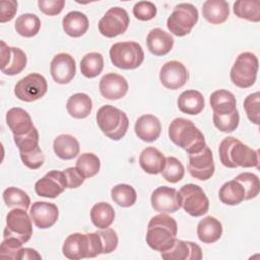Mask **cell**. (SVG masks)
<instances>
[{
	"label": "cell",
	"mask_w": 260,
	"mask_h": 260,
	"mask_svg": "<svg viewBox=\"0 0 260 260\" xmlns=\"http://www.w3.org/2000/svg\"><path fill=\"white\" fill-rule=\"evenodd\" d=\"M214 169L213 155L207 145H205L202 150L189 154L188 171L193 178L206 181L212 177Z\"/></svg>",
	"instance_id": "obj_12"
},
{
	"label": "cell",
	"mask_w": 260,
	"mask_h": 260,
	"mask_svg": "<svg viewBox=\"0 0 260 260\" xmlns=\"http://www.w3.org/2000/svg\"><path fill=\"white\" fill-rule=\"evenodd\" d=\"M244 109L246 111V114L249 120L252 123L259 125V92L258 91L249 94L245 99Z\"/></svg>",
	"instance_id": "obj_48"
},
{
	"label": "cell",
	"mask_w": 260,
	"mask_h": 260,
	"mask_svg": "<svg viewBox=\"0 0 260 260\" xmlns=\"http://www.w3.org/2000/svg\"><path fill=\"white\" fill-rule=\"evenodd\" d=\"M103 244V254H109L116 250L118 246V236L113 229H101L96 232Z\"/></svg>",
	"instance_id": "obj_49"
},
{
	"label": "cell",
	"mask_w": 260,
	"mask_h": 260,
	"mask_svg": "<svg viewBox=\"0 0 260 260\" xmlns=\"http://www.w3.org/2000/svg\"><path fill=\"white\" fill-rule=\"evenodd\" d=\"M22 244L23 243L16 238H4L0 246V257L4 259L19 260V253L22 248Z\"/></svg>",
	"instance_id": "obj_45"
},
{
	"label": "cell",
	"mask_w": 260,
	"mask_h": 260,
	"mask_svg": "<svg viewBox=\"0 0 260 260\" xmlns=\"http://www.w3.org/2000/svg\"><path fill=\"white\" fill-rule=\"evenodd\" d=\"M235 180L240 182L243 186L245 190V200H250L257 197L260 190V183L255 174L248 172L241 173L235 178Z\"/></svg>",
	"instance_id": "obj_42"
},
{
	"label": "cell",
	"mask_w": 260,
	"mask_h": 260,
	"mask_svg": "<svg viewBox=\"0 0 260 260\" xmlns=\"http://www.w3.org/2000/svg\"><path fill=\"white\" fill-rule=\"evenodd\" d=\"M133 15L142 21L150 20L156 15V6L150 1H139L133 7Z\"/></svg>",
	"instance_id": "obj_46"
},
{
	"label": "cell",
	"mask_w": 260,
	"mask_h": 260,
	"mask_svg": "<svg viewBox=\"0 0 260 260\" xmlns=\"http://www.w3.org/2000/svg\"><path fill=\"white\" fill-rule=\"evenodd\" d=\"M3 200L9 208H22L27 210L30 198L26 192L16 187H8L3 192Z\"/></svg>",
	"instance_id": "obj_37"
},
{
	"label": "cell",
	"mask_w": 260,
	"mask_h": 260,
	"mask_svg": "<svg viewBox=\"0 0 260 260\" xmlns=\"http://www.w3.org/2000/svg\"><path fill=\"white\" fill-rule=\"evenodd\" d=\"M150 202L152 208L160 213H173L181 208L179 192L167 186L156 188L151 194Z\"/></svg>",
	"instance_id": "obj_15"
},
{
	"label": "cell",
	"mask_w": 260,
	"mask_h": 260,
	"mask_svg": "<svg viewBox=\"0 0 260 260\" xmlns=\"http://www.w3.org/2000/svg\"><path fill=\"white\" fill-rule=\"evenodd\" d=\"M218 153L220 162L230 169L238 167L258 168L259 154L258 150L250 148L239 139L229 136L221 140Z\"/></svg>",
	"instance_id": "obj_1"
},
{
	"label": "cell",
	"mask_w": 260,
	"mask_h": 260,
	"mask_svg": "<svg viewBox=\"0 0 260 260\" xmlns=\"http://www.w3.org/2000/svg\"><path fill=\"white\" fill-rule=\"evenodd\" d=\"M67 188L66 178L63 172L50 171L42 179L36 182V193L41 197L56 198Z\"/></svg>",
	"instance_id": "obj_13"
},
{
	"label": "cell",
	"mask_w": 260,
	"mask_h": 260,
	"mask_svg": "<svg viewBox=\"0 0 260 260\" xmlns=\"http://www.w3.org/2000/svg\"><path fill=\"white\" fill-rule=\"evenodd\" d=\"M160 256L165 260H200L202 250L196 243L176 239L173 246L161 252Z\"/></svg>",
	"instance_id": "obj_20"
},
{
	"label": "cell",
	"mask_w": 260,
	"mask_h": 260,
	"mask_svg": "<svg viewBox=\"0 0 260 260\" xmlns=\"http://www.w3.org/2000/svg\"><path fill=\"white\" fill-rule=\"evenodd\" d=\"M110 59L120 69H136L144 60V52L136 42H119L111 47Z\"/></svg>",
	"instance_id": "obj_5"
},
{
	"label": "cell",
	"mask_w": 260,
	"mask_h": 260,
	"mask_svg": "<svg viewBox=\"0 0 260 260\" xmlns=\"http://www.w3.org/2000/svg\"><path fill=\"white\" fill-rule=\"evenodd\" d=\"M111 197L118 205L122 207H130L136 202L137 194L132 186L127 184H118L112 188Z\"/></svg>",
	"instance_id": "obj_38"
},
{
	"label": "cell",
	"mask_w": 260,
	"mask_h": 260,
	"mask_svg": "<svg viewBox=\"0 0 260 260\" xmlns=\"http://www.w3.org/2000/svg\"><path fill=\"white\" fill-rule=\"evenodd\" d=\"M104 69V57L101 53L90 52L83 56L80 61V71L87 78H94Z\"/></svg>",
	"instance_id": "obj_35"
},
{
	"label": "cell",
	"mask_w": 260,
	"mask_h": 260,
	"mask_svg": "<svg viewBox=\"0 0 260 260\" xmlns=\"http://www.w3.org/2000/svg\"><path fill=\"white\" fill-rule=\"evenodd\" d=\"M96 123L102 132L112 140L123 138L129 127L127 115L111 105L103 106L98 110Z\"/></svg>",
	"instance_id": "obj_4"
},
{
	"label": "cell",
	"mask_w": 260,
	"mask_h": 260,
	"mask_svg": "<svg viewBox=\"0 0 260 260\" xmlns=\"http://www.w3.org/2000/svg\"><path fill=\"white\" fill-rule=\"evenodd\" d=\"M181 207L191 216L198 217L206 214L209 200L203 189L195 184H186L179 190Z\"/></svg>",
	"instance_id": "obj_8"
},
{
	"label": "cell",
	"mask_w": 260,
	"mask_h": 260,
	"mask_svg": "<svg viewBox=\"0 0 260 260\" xmlns=\"http://www.w3.org/2000/svg\"><path fill=\"white\" fill-rule=\"evenodd\" d=\"M203 17L212 24L223 23L229 15V3L224 0H207L202 5Z\"/></svg>",
	"instance_id": "obj_25"
},
{
	"label": "cell",
	"mask_w": 260,
	"mask_h": 260,
	"mask_svg": "<svg viewBox=\"0 0 260 260\" xmlns=\"http://www.w3.org/2000/svg\"><path fill=\"white\" fill-rule=\"evenodd\" d=\"M90 219L94 226L107 229L115 219V210L113 206L107 202L95 203L90 210Z\"/></svg>",
	"instance_id": "obj_33"
},
{
	"label": "cell",
	"mask_w": 260,
	"mask_h": 260,
	"mask_svg": "<svg viewBox=\"0 0 260 260\" xmlns=\"http://www.w3.org/2000/svg\"><path fill=\"white\" fill-rule=\"evenodd\" d=\"M27 58L25 53L19 48L11 47V56L9 63L1 71L6 75H16L25 68Z\"/></svg>",
	"instance_id": "obj_41"
},
{
	"label": "cell",
	"mask_w": 260,
	"mask_h": 260,
	"mask_svg": "<svg viewBox=\"0 0 260 260\" xmlns=\"http://www.w3.org/2000/svg\"><path fill=\"white\" fill-rule=\"evenodd\" d=\"M240 122V115L238 110L228 115H216L213 114V124L221 132L230 133L235 131Z\"/></svg>",
	"instance_id": "obj_44"
},
{
	"label": "cell",
	"mask_w": 260,
	"mask_h": 260,
	"mask_svg": "<svg viewBox=\"0 0 260 260\" xmlns=\"http://www.w3.org/2000/svg\"><path fill=\"white\" fill-rule=\"evenodd\" d=\"M222 235L221 222L213 216H206L197 225L198 239L205 244H211L220 239Z\"/></svg>",
	"instance_id": "obj_29"
},
{
	"label": "cell",
	"mask_w": 260,
	"mask_h": 260,
	"mask_svg": "<svg viewBox=\"0 0 260 260\" xmlns=\"http://www.w3.org/2000/svg\"><path fill=\"white\" fill-rule=\"evenodd\" d=\"M134 130L139 139L145 142H153L160 135L161 125L158 118L153 115L146 114L140 116L136 120Z\"/></svg>",
	"instance_id": "obj_21"
},
{
	"label": "cell",
	"mask_w": 260,
	"mask_h": 260,
	"mask_svg": "<svg viewBox=\"0 0 260 260\" xmlns=\"http://www.w3.org/2000/svg\"><path fill=\"white\" fill-rule=\"evenodd\" d=\"M1 64L0 69H4L6 65L9 63L10 56H11V47L7 46L4 41H1Z\"/></svg>",
	"instance_id": "obj_53"
},
{
	"label": "cell",
	"mask_w": 260,
	"mask_h": 260,
	"mask_svg": "<svg viewBox=\"0 0 260 260\" xmlns=\"http://www.w3.org/2000/svg\"><path fill=\"white\" fill-rule=\"evenodd\" d=\"M32 236V225L30 215L22 208H13L6 216V226L3 238L13 237L21 243H26Z\"/></svg>",
	"instance_id": "obj_9"
},
{
	"label": "cell",
	"mask_w": 260,
	"mask_h": 260,
	"mask_svg": "<svg viewBox=\"0 0 260 260\" xmlns=\"http://www.w3.org/2000/svg\"><path fill=\"white\" fill-rule=\"evenodd\" d=\"M177 233L178 224L175 218L167 213H160L151 217L148 222L146 243L152 250L161 253L173 246Z\"/></svg>",
	"instance_id": "obj_2"
},
{
	"label": "cell",
	"mask_w": 260,
	"mask_h": 260,
	"mask_svg": "<svg viewBox=\"0 0 260 260\" xmlns=\"http://www.w3.org/2000/svg\"><path fill=\"white\" fill-rule=\"evenodd\" d=\"M0 22L4 23L13 19L17 11V2L14 0H2L0 2Z\"/></svg>",
	"instance_id": "obj_51"
},
{
	"label": "cell",
	"mask_w": 260,
	"mask_h": 260,
	"mask_svg": "<svg viewBox=\"0 0 260 260\" xmlns=\"http://www.w3.org/2000/svg\"><path fill=\"white\" fill-rule=\"evenodd\" d=\"M13 140L19 152H28L39 146V132L37 128L34 127L29 132L23 135H13Z\"/></svg>",
	"instance_id": "obj_43"
},
{
	"label": "cell",
	"mask_w": 260,
	"mask_h": 260,
	"mask_svg": "<svg viewBox=\"0 0 260 260\" xmlns=\"http://www.w3.org/2000/svg\"><path fill=\"white\" fill-rule=\"evenodd\" d=\"M75 168L86 179L95 176L101 169L100 158L91 152H85L79 155Z\"/></svg>",
	"instance_id": "obj_39"
},
{
	"label": "cell",
	"mask_w": 260,
	"mask_h": 260,
	"mask_svg": "<svg viewBox=\"0 0 260 260\" xmlns=\"http://www.w3.org/2000/svg\"><path fill=\"white\" fill-rule=\"evenodd\" d=\"M6 123L13 135H23L35 126L29 114L21 108H12L6 113Z\"/></svg>",
	"instance_id": "obj_23"
},
{
	"label": "cell",
	"mask_w": 260,
	"mask_h": 260,
	"mask_svg": "<svg viewBox=\"0 0 260 260\" xmlns=\"http://www.w3.org/2000/svg\"><path fill=\"white\" fill-rule=\"evenodd\" d=\"M29 215L36 226L45 230L54 225L58 219V207L54 203L46 201H37L32 203Z\"/></svg>",
	"instance_id": "obj_18"
},
{
	"label": "cell",
	"mask_w": 260,
	"mask_h": 260,
	"mask_svg": "<svg viewBox=\"0 0 260 260\" xmlns=\"http://www.w3.org/2000/svg\"><path fill=\"white\" fill-rule=\"evenodd\" d=\"M41 28L40 18L32 13H24L16 18L15 30L24 38L35 37Z\"/></svg>",
	"instance_id": "obj_36"
},
{
	"label": "cell",
	"mask_w": 260,
	"mask_h": 260,
	"mask_svg": "<svg viewBox=\"0 0 260 260\" xmlns=\"http://www.w3.org/2000/svg\"><path fill=\"white\" fill-rule=\"evenodd\" d=\"M169 137L179 147L190 153H195L206 145L203 133L195 124L185 118L174 119L169 126Z\"/></svg>",
	"instance_id": "obj_3"
},
{
	"label": "cell",
	"mask_w": 260,
	"mask_h": 260,
	"mask_svg": "<svg viewBox=\"0 0 260 260\" xmlns=\"http://www.w3.org/2000/svg\"><path fill=\"white\" fill-rule=\"evenodd\" d=\"M65 178H66V182H67V188L69 189H73V188H77L80 185L83 184L85 178L78 172V170L76 168H68L65 171H63Z\"/></svg>",
	"instance_id": "obj_52"
},
{
	"label": "cell",
	"mask_w": 260,
	"mask_h": 260,
	"mask_svg": "<svg viewBox=\"0 0 260 260\" xmlns=\"http://www.w3.org/2000/svg\"><path fill=\"white\" fill-rule=\"evenodd\" d=\"M48 90L46 78L39 73H30L18 80L14 93L20 101L30 103L43 98Z\"/></svg>",
	"instance_id": "obj_10"
},
{
	"label": "cell",
	"mask_w": 260,
	"mask_h": 260,
	"mask_svg": "<svg viewBox=\"0 0 260 260\" xmlns=\"http://www.w3.org/2000/svg\"><path fill=\"white\" fill-rule=\"evenodd\" d=\"M177 105L182 113L198 115L204 109V98L200 91L188 89L179 95Z\"/></svg>",
	"instance_id": "obj_28"
},
{
	"label": "cell",
	"mask_w": 260,
	"mask_h": 260,
	"mask_svg": "<svg viewBox=\"0 0 260 260\" xmlns=\"http://www.w3.org/2000/svg\"><path fill=\"white\" fill-rule=\"evenodd\" d=\"M62 252L66 258L71 260L92 258L89 235L80 233L69 235L64 241Z\"/></svg>",
	"instance_id": "obj_14"
},
{
	"label": "cell",
	"mask_w": 260,
	"mask_h": 260,
	"mask_svg": "<svg viewBox=\"0 0 260 260\" xmlns=\"http://www.w3.org/2000/svg\"><path fill=\"white\" fill-rule=\"evenodd\" d=\"M218 197L226 205H238L245 200V190L241 183L234 179L220 187Z\"/></svg>",
	"instance_id": "obj_32"
},
{
	"label": "cell",
	"mask_w": 260,
	"mask_h": 260,
	"mask_svg": "<svg viewBox=\"0 0 260 260\" xmlns=\"http://www.w3.org/2000/svg\"><path fill=\"white\" fill-rule=\"evenodd\" d=\"M99 87L101 94L105 99L116 101L126 95L129 85L125 77L120 74L111 72L102 77Z\"/></svg>",
	"instance_id": "obj_19"
},
{
	"label": "cell",
	"mask_w": 260,
	"mask_h": 260,
	"mask_svg": "<svg viewBox=\"0 0 260 260\" xmlns=\"http://www.w3.org/2000/svg\"><path fill=\"white\" fill-rule=\"evenodd\" d=\"M129 21V15L124 8L112 7L100 19L99 30L107 38H115L127 30Z\"/></svg>",
	"instance_id": "obj_11"
},
{
	"label": "cell",
	"mask_w": 260,
	"mask_h": 260,
	"mask_svg": "<svg viewBox=\"0 0 260 260\" xmlns=\"http://www.w3.org/2000/svg\"><path fill=\"white\" fill-rule=\"evenodd\" d=\"M79 142L70 134H61L57 136L53 143V149L56 155L64 160H69L79 153Z\"/></svg>",
	"instance_id": "obj_30"
},
{
	"label": "cell",
	"mask_w": 260,
	"mask_h": 260,
	"mask_svg": "<svg viewBox=\"0 0 260 260\" xmlns=\"http://www.w3.org/2000/svg\"><path fill=\"white\" fill-rule=\"evenodd\" d=\"M189 78V74L185 65L179 61H169L159 71V80L168 89H178L185 85Z\"/></svg>",
	"instance_id": "obj_16"
},
{
	"label": "cell",
	"mask_w": 260,
	"mask_h": 260,
	"mask_svg": "<svg viewBox=\"0 0 260 260\" xmlns=\"http://www.w3.org/2000/svg\"><path fill=\"white\" fill-rule=\"evenodd\" d=\"M210 106L213 110V114L228 115L237 111V101L231 91L226 89H218L211 93Z\"/></svg>",
	"instance_id": "obj_27"
},
{
	"label": "cell",
	"mask_w": 260,
	"mask_h": 260,
	"mask_svg": "<svg viewBox=\"0 0 260 260\" xmlns=\"http://www.w3.org/2000/svg\"><path fill=\"white\" fill-rule=\"evenodd\" d=\"M146 45L148 50L153 55L164 56L173 49L174 39L169 32L156 27L148 32L146 38Z\"/></svg>",
	"instance_id": "obj_22"
},
{
	"label": "cell",
	"mask_w": 260,
	"mask_h": 260,
	"mask_svg": "<svg viewBox=\"0 0 260 260\" xmlns=\"http://www.w3.org/2000/svg\"><path fill=\"white\" fill-rule=\"evenodd\" d=\"M66 109L71 117L75 119H84L91 113L92 101L86 93L78 92L68 99Z\"/></svg>",
	"instance_id": "obj_31"
},
{
	"label": "cell",
	"mask_w": 260,
	"mask_h": 260,
	"mask_svg": "<svg viewBox=\"0 0 260 260\" xmlns=\"http://www.w3.org/2000/svg\"><path fill=\"white\" fill-rule=\"evenodd\" d=\"M161 175L166 181L170 183H178L183 179L185 175V169L178 158L174 156H168L166 157V165L161 171Z\"/></svg>",
	"instance_id": "obj_40"
},
{
	"label": "cell",
	"mask_w": 260,
	"mask_h": 260,
	"mask_svg": "<svg viewBox=\"0 0 260 260\" xmlns=\"http://www.w3.org/2000/svg\"><path fill=\"white\" fill-rule=\"evenodd\" d=\"M50 72L59 84L69 83L76 73V64L74 58L67 53L57 54L51 61Z\"/></svg>",
	"instance_id": "obj_17"
},
{
	"label": "cell",
	"mask_w": 260,
	"mask_h": 260,
	"mask_svg": "<svg viewBox=\"0 0 260 260\" xmlns=\"http://www.w3.org/2000/svg\"><path fill=\"white\" fill-rule=\"evenodd\" d=\"M139 165L141 169L150 175L161 173L166 165V157L157 148L149 146L144 148L139 155Z\"/></svg>",
	"instance_id": "obj_24"
},
{
	"label": "cell",
	"mask_w": 260,
	"mask_h": 260,
	"mask_svg": "<svg viewBox=\"0 0 260 260\" xmlns=\"http://www.w3.org/2000/svg\"><path fill=\"white\" fill-rule=\"evenodd\" d=\"M198 10L190 3H180L175 6L172 14L167 20L169 30L177 36L184 37L192 30L198 21Z\"/></svg>",
	"instance_id": "obj_7"
},
{
	"label": "cell",
	"mask_w": 260,
	"mask_h": 260,
	"mask_svg": "<svg viewBox=\"0 0 260 260\" xmlns=\"http://www.w3.org/2000/svg\"><path fill=\"white\" fill-rule=\"evenodd\" d=\"M19 154L23 165L30 170L40 169L45 161V156L40 146L28 152H19Z\"/></svg>",
	"instance_id": "obj_47"
},
{
	"label": "cell",
	"mask_w": 260,
	"mask_h": 260,
	"mask_svg": "<svg viewBox=\"0 0 260 260\" xmlns=\"http://www.w3.org/2000/svg\"><path fill=\"white\" fill-rule=\"evenodd\" d=\"M258 66L259 62L256 55L251 52L241 53L231 69L232 82L240 88L251 87L256 81Z\"/></svg>",
	"instance_id": "obj_6"
},
{
	"label": "cell",
	"mask_w": 260,
	"mask_h": 260,
	"mask_svg": "<svg viewBox=\"0 0 260 260\" xmlns=\"http://www.w3.org/2000/svg\"><path fill=\"white\" fill-rule=\"evenodd\" d=\"M62 25L64 31L68 36L72 38H79L87 31L89 22L84 13L80 11H70L64 16Z\"/></svg>",
	"instance_id": "obj_26"
},
{
	"label": "cell",
	"mask_w": 260,
	"mask_h": 260,
	"mask_svg": "<svg viewBox=\"0 0 260 260\" xmlns=\"http://www.w3.org/2000/svg\"><path fill=\"white\" fill-rule=\"evenodd\" d=\"M234 13L239 18L260 21V0H238L234 3Z\"/></svg>",
	"instance_id": "obj_34"
},
{
	"label": "cell",
	"mask_w": 260,
	"mask_h": 260,
	"mask_svg": "<svg viewBox=\"0 0 260 260\" xmlns=\"http://www.w3.org/2000/svg\"><path fill=\"white\" fill-rule=\"evenodd\" d=\"M21 259H42V256L31 248H21L19 253V260Z\"/></svg>",
	"instance_id": "obj_54"
},
{
	"label": "cell",
	"mask_w": 260,
	"mask_h": 260,
	"mask_svg": "<svg viewBox=\"0 0 260 260\" xmlns=\"http://www.w3.org/2000/svg\"><path fill=\"white\" fill-rule=\"evenodd\" d=\"M38 5L43 13L53 16L59 14L63 10L65 0H39Z\"/></svg>",
	"instance_id": "obj_50"
}]
</instances>
